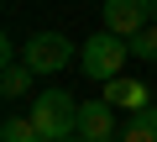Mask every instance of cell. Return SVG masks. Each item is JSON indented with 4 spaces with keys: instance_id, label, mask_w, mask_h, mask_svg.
Returning a JSON list of instances; mask_svg holds the SVG:
<instances>
[{
    "instance_id": "cell-1",
    "label": "cell",
    "mask_w": 157,
    "mask_h": 142,
    "mask_svg": "<svg viewBox=\"0 0 157 142\" xmlns=\"http://www.w3.org/2000/svg\"><path fill=\"white\" fill-rule=\"evenodd\" d=\"M32 121H37L42 142H63V137H73V132H78V100H73L68 90L47 84V90L32 100Z\"/></svg>"
},
{
    "instance_id": "cell-2",
    "label": "cell",
    "mask_w": 157,
    "mask_h": 142,
    "mask_svg": "<svg viewBox=\"0 0 157 142\" xmlns=\"http://www.w3.org/2000/svg\"><path fill=\"white\" fill-rule=\"evenodd\" d=\"M126 58H131V42L115 37V32H94V37H84V47H78V68H84L94 84L121 79V63Z\"/></svg>"
},
{
    "instance_id": "cell-3",
    "label": "cell",
    "mask_w": 157,
    "mask_h": 142,
    "mask_svg": "<svg viewBox=\"0 0 157 142\" xmlns=\"http://www.w3.org/2000/svg\"><path fill=\"white\" fill-rule=\"evenodd\" d=\"M21 63L32 74H63L73 63V37H63V32H32L21 42Z\"/></svg>"
},
{
    "instance_id": "cell-4",
    "label": "cell",
    "mask_w": 157,
    "mask_h": 142,
    "mask_svg": "<svg viewBox=\"0 0 157 142\" xmlns=\"http://www.w3.org/2000/svg\"><path fill=\"white\" fill-rule=\"evenodd\" d=\"M147 21H152V0H105V32L136 37L147 32Z\"/></svg>"
},
{
    "instance_id": "cell-5",
    "label": "cell",
    "mask_w": 157,
    "mask_h": 142,
    "mask_svg": "<svg viewBox=\"0 0 157 142\" xmlns=\"http://www.w3.org/2000/svg\"><path fill=\"white\" fill-rule=\"evenodd\" d=\"M78 137L84 142H115V105L110 100H84L78 105Z\"/></svg>"
},
{
    "instance_id": "cell-6",
    "label": "cell",
    "mask_w": 157,
    "mask_h": 142,
    "mask_svg": "<svg viewBox=\"0 0 157 142\" xmlns=\"http://www.w3.org/2000/svg\"><path fill=\"white\" fill-rule=\"evenodd\" d=\"M100 100H110L115 111H126V116H131V111H141V105H152V90H147L141 79H110Z\"/></svg>"
},
{
    "instance_id": "cell-7",
    "label": "cell",
    "mask_w": 157,
    "mask_h": 142,
    "mask_svg": "<svg viewBox=\"0 0 157 142\" xmlns=\"http://www.w3.org/2000/svg\"><path fill=\"white\" fill-rule=\"evenodd\" d=\"M121 142H157V105L131 111V116H126V126H121Z\"/></svg>"
},
{
    "instance_id": "cell-8",
    "label": "cell",
    "mask_w": 157,
    "mask_h": 142,
    "mask_svg": "<svg viewBox=\"0 0 157 142\" xmlns=\"http://www.w3.org/2000/svg\"><path fill=\"white\" fill-rule=\"evenodd\" d=\"M32 90V68L26 63H6V74H0V95H6V100H21Z\"/></svg>"
},
{
    "instance_id": "cell-9",
    "label": "cell",
    "mask_w": 157,
    "mask_h": 142,
    "mask_svg": "<svg viewBox=\"0 0 157 142\" xmlns=\"http://www.w3.org/2000/svg\"><path fill=\"white\" fill-rule=\"evenodd\" d=\"M0 142H42V132H37L32 116H6L0 121Z\"/></svg>"
},
{
    "instance_id": "cell-10",
    "label": "cell",
    "mask_w": 157,
    "mask_h": 142,
    "mask_svg": "<svg viewBox=\"0 0 157 142\" xmlns=\"http://www.w3.org/2000/svg\"><path fill=\"white\" fill-rule=\"evenodd\" d=\"M131 58L157 63V26H147V32H136V37H131Z\"/></svg>"
},
{
    "instance_id": "cell-11",
    "label": "cell",
    "mask_w": 157,
    "mask_h": 142,
    "mask_svg": "<svg viewBox=\"0 0 157 142\" xmlns=\"http://www.w3.org/2000/svg\"><path fill=\"white\" fill-rule=\"evenodd\" d=\"M63 142H84V137H78V132H73V137H63Z\"/></svg>"
},
{
    "instance_id": "cell-12",
    "label": "cell",
    "mask_w": 157,
    "mask_h": 142,
    "mask_svg": "<svg viewBox=\"0 0 157 142\" xmlns=\"http://www.w3.org/2000/svg\"><path fill=\"white\" fill-rule=\"evenodd\" d=\"M152 16H157V0H152Z\"/></svg>"
},
{
    "instance_id": "cell-13",
    "label": "cell",
    "mask_w": 157,
    "mask_h": 142,
    "mask_svg": "<svg viewBox=\"0 0 157 142\" xmlns=\"http://www.w3.org/2000/svg\"><path fill=\"white\" fill-rule=\"evenodd\" d=\"M115 142H121V137H115Z\"/></svg>"
}]
</instances>
